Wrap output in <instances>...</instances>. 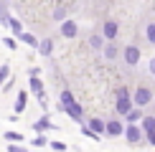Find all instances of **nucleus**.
<instances>
[{
    "label": "nucleus",
    "mask_w": 155,
    "mask_h": 152,
    "mask_svg": "<svg viewBox=\"0 0 155 152\" xmlns=\"http://www.w3.org/2000/svg\"><path fill=\"white\" fill-rule=\"evenodd\" d=\"M18 38H23V41L28 43V46H38V41H36V38L31 36V33H21V36H18Z\"/></svg>",
    "instance_id": "15"
},
{
    "label": "nucleus",
    "mask_w": 155,
    "mask_h": 152,
    "mask_svg": "<svg viewBox=\"0 0 155 152\" xmlns=\"http://www.w3.org/2000/svg\"><path fill=\"white\" fill-rule=\"evenodd\" d=\"M76 30H79V28H76V23H74V21H64V23H61V33L66 36V38H74V36H76Z\"/></svg>",
    "instance_id": "8"
},
{
    "label": "nucleus",
    "mask_w": 155,
    "mask_h": 152,
    "mask_svg": "<svg viewBox=\"0 0 155 152\" xmlns=\"http://www.w3.org/2000/svg\"><path fill=\"white\" fill-rule=\"evenodd\" d=\"M64 18H66V13H64V10H56L54 13V21H64Z\"/></svg>",
    "instance_id": "20"
},
{
    "label": "nucleus",
    "mask_w": 155,
    "mask_h": 152,
    "mask_svg": "<svg viewBox=\"0 0 155 152\" xmlns=\"http://www.w3.org/2000/svg\"><path fill=\"white\" fill-rule=\"evenodd\" d=\"M143 129H145V135L147 132H155V117H145L143 119Z\"/></svg>",
    "instance_id": "11"
},
{
    "label": "nucleus",
    "mask_w": 155,
    "mask_h": 152,
    "mask_svg": "<svg viewBox=\"0 0 155 152\" xmlns=\"http://www.w3.org/2000/svg\"><path fill=\"white\" fill-rule=\"evenodd\" d=\"M31 86H33V91H38V97L43 94V84H41V81L36 79V76H31Z\"/></svg>",
    "instance_id": "13"
},
{
    "label": "nucleus",
    "mask_w": 155,
    "mask_h": 152,
    "mask_svg": "<svg viewBox=\"0 0 155 152\" xmlns=\"http://www.w3.org/2000/svg\"><path fill=\"white\" fill-rule=\"evenodd\" d=\"M125 137H127V142H137L140 137H143V129H140V127H135V124H130L125 129Z\"/></svg>",
    "instance_id": "6"
},
{
    "label": "nucleus",
    "mask_w": 155,
    "mask_h": 152,
    "mask_svg": "<svg viewBox=\"0 0 155 152\" xmlns=\"http://www.w3.org/2000/svg\"><path fill=\"white\" fill-rule=\"evenodd\" d=\"M104 56H107L109 61H112L114 56H117V48H114V46H107V48H104Z\"/></svg>",
    "instance_id": "17"
},
{
    "label": "nucleus",
    "mask_w": 155,
    "mask_h": 152,
    "mask_svg": "<svg viewBox=\"0 0 155 152\" xmlns=\"http://www.w3.org/2000/svg\"><path fill=\"white\" fill-rule=\"evenodd\" d=\"M23 109H25V94L21 91V94H18V101H15V112H18V114H21Z\"/></svg>",
    "instance_id": "12"
},
{
    "label": "nucleus",
    "mask_w": 155,
    "mask_h": 152,
    "mask_svg": "<svg viewBox=\"0 0 155 152\" xmlns=\"http://www.w3.org/2000/svg\"><path fill=\"white\" fill-rule=\"evenodd\" d=\"M150 74H153V76H155V59H153V61H150Z\"/></svg>",
    "instance_id": "24"
},
{
    "label": "nucleus",
    "mask_w": 155,
    "mask_h": 152,
    "mask_svg": "<svg viewBox=\"0 0 155 152\" xmlns=\"http://www.w3.org/2000/svg\"><path fill=\"white\" fill-rule=\"evenodd\" d=\"M59 106H61V112H66L71 119H76V122H81V106L74 101V97H71V91H61V99H59Z\"/></svg>",
    "instance_id": "1"
},
{
    "label": "nucleus",
    "mask_w": 155,
    "mask_h": 152,
    "mask_svg": "<svg viewBox=\"0 0 155 152\" xmlns=\"http://www.w3.org/2000/svg\"><path fill=\"white\" fill-rule=\"evenodd\" d=\"M125 117H127V122H130V124H135V122L140 119V112H137V109H130V112L125 114Z\"/></svg>",
    "instance_id": "14"
},
{
    "label": "nucleus",
    "mask_w": 155,
    "mask_h": 152,
    "mask_svg": "<svg viewBox=\"0 0 155 152\" xmlns=\"http://www.w3.org/2000/svg\"><path fill=\"white\" fill-rule=\"evenodd\" d=\"M89 127L97 132V135H102V132H107V122H102V119H92L89 122Z\"/></svg>",
    "instance_id": "10"
},
{
    "label": "nucleus",
    "mask_w": 155,
    "mask_h": 152,
    "mask_svg": "<svg viewBox=\"0 0 155 152\" xmlns=\"http://www.w3.org/2000/svg\"><path fill=\"white\" fill-rule=\"evenodd\" d=\"M5 137H8L10 142H18V139H23L21 135H18V132H5Z\"/></svg>",
    "instance_id": "19"
},
{
    "label": "nucleus",
    "mask_w": 155,
    "mask_h": 152,
    "mask_svg": "<svg viewBox=\"0 0 155 152\" xmlns=\"http://www.w3.org/2000/svg\"><path fill=\"white\" fill-rule=\"evenodd\" d=\"M51 48H54V41H51V38H43V41L38 43V51H41L43 56H48V53H51Z\"/></svg>",
    "instance_id": "9"
},
{
    "label": "nucleus",
    "mask_w": 155,
    "mask_h": 152,
    "mask_svg": "<svg viewBox=\"0 0 155 152\" xmlns=\"http://www.w3.org/2000/svg\"><path fill=\"white\" fill-rule=\"evenodd\" d=\"M147 139H150V144H155V132H147Z\"/></svg>",
    "instance_id": "23"
},
{
    "label": "nucleus",
    "mask_w": 155,
    "mask_h": 152,
    "mask_svg": "<svg viewBox=\"0 0 155 152\" xmlns=\"http://www.w3.org/2000/svg\"><path fill=\"white\" fill-rule=\"evenodd\" d=\"M92 46H94V48L102 46V38H99V36H92Z\"/></svg>",
    "instance_id": "21"
},
{
    "label": "nucleus",
    "mask_w": 155,
    "mask_h": 152,
    "mask_svg": "<svg viewBox=\"0 0 155 152\" xmlns=\"http://www.w3.org/2000/svg\"><path fill=\"white\" fill-rule=\"evenodd\" d=\"M117 23H114V21H107L104 23V28H102V36H104L107 38V41H114V38H117Z\"/></svg>",
    "instance_id": "4"
},
{
    "label": "nucleus",
    "mask_w": 155,
    "mask_h": 152,
    "mask_svg": "<svg viewBox=\"0 0 155 152\" xmlns=\"http://www.w3.org/2000/svg\"><path fill=\"white\" fill-rule=\"evenodd\" d=\"M132 101H135V106H147V104L153 101V91H150L147 86H137V91H135Z\"/></svg>",
    "instance_id": "2"
},
{
    "label": "nucleus",
    "mask_w": 155,
    "mask_h": 152,
    "mask_svg": "<svg viewBox=\"0 0 155 152\" xmlns=\"http://www.w3.org/2000/svg\"><path fill=\"white\" fill-rule=\"evenodd\" d=\"M130 109H132L130 97H127V89L122 86V89H120V99H117V112H120V114H127Z\"/></svg>",
    "instance_id": "3"
},
{
    "label": "nucleus",
    "mask_w": 155,
    "mask_h": 152,
    "mask_svg": "<svg viewBox=\"0 0 155 152\" xmlns=\"http://www.w3.org/2000/svg\"><path fill=\"white\" fill-rule=\"evenodd\" d=\"M145 33H147V41H150V43H155V23H150V25H147V28H145Z\"/></svg>",
    "instance_id": "16"
},
{
    "label": "nucleus",
    "mask_w": 155,
    "mask_h": 152,
    "mask_svg": "<svg viewBox=\"0 0 155 152\" xmlns=\"http://www.w3.org/2000/svg\"><path fill=\"white\" fill-rule=\"evenodd\" d=\"M10 28L15 30V36H21V33H23V28H21V23H18V21H10Z\"/></svg>",
    "instance_id": "18"
},
{
    "label": "nucleus",
    "mask_w": 155,
    "mask_h": 152,
    "mask_svg": "<svg viewBox=\"0 0 155 152\" xmlns=\"http://www.w3.org/2000/svg\"><path fill=\"white\" fill-rule=\"evenodd\" d=\"M5 76H8V66H3V68H0V81H3Z\"/></svg>",
    "instance_id": "22"
},
{
    "label": "nucleus",
    "mask_w": 155,
    "mask_h": 152,
    "mask_svg": "<svg viewBox=\"0 0 155 152\" xmlns=\"http://www.w3.org/2000/svg\"><path fill=\"white\" fill-rule=\"evenodd\" d=\"M104 135H109V137H120V135H122V122H117V119L107 122V132H104Z\"/></svg>",
    "instance_id": "7"
},
{
    "label": "nucleus",
    "mask_w": 155,
    "mask_h": 152,
    "mask_svg": "<svg viewBox=\"0 0 155 152\" xmlns=\"http://www.w3.org/2000/svg\"><path fill=\"white\" fill-rule=\"evenodd\" d=\"M122 53H125V61L130 63V66H135V63L140 61V48H135V46H127Z\"/></svg>",
    "instance_id": "5"
}]
</instances>
